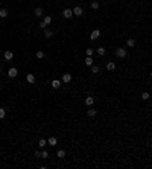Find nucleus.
Here are the masks:
<instances>
[{
	"label": "nucleus",
	"mask_w": 152,
	"mask_h": 169,
	"mask_svg": "<svg viewBox=\"0 0 152 169\" xmlns=\"http://www.w3.org/2000/svg\"><path fill=\"white\" fill-rule=\"evenodd\" d=\"M116 55H117V58H125L128 55V52L125 47H117L116 49Z\"/></svg>",
	"instance_id": "obj_1"
},
{
	"label": "nucleus",
	"mask_w": 152,
	"mask_h": 169,
	"mask_svg": "<svg viewBox=\"0 0 152 169\" xmlns=\"http://www.w3.org/2000/svg\"><path fill=\"white\" fill-rule=\"evenodd\" d=\"M62 15H64V18H72V17H73V9L66 8V9L62 11Z\"/></svg>",
	"instance_id": "obj_2"
},
{
	"label": "nucleus",
	"mask_w": 152,
	"mask_h": 169,
	"mask_svg": "<svg viewBox=\"0 0 152 169\" xmlns=\"http://www.w3.org/2000/svg\"><path fill=\"white\" fill-rule=\"evenodd\" d=\"M82 14H84V9L81 8V6H75V9H73V15H76V17H81Z\"/></svg>",
	"instance_id": "obj_3"
},
{
	"label": "nucleus",
	"mask_w": 152,
	"mask_h": 169,
	"mask_svg": "<svg viewBox=\"0 0 152 169\" xmlns=\"http://www.w3.org/2000/svg\"><path fill=\"white\" fill-rule=\"evenodd\" d=\"M17 75H18V70L15 69V67H11V69L8 70V76H9V78H15Z\"/></svg>",
	"instance_id": "obj_4"
},
{
	"label": "nucleus",
	"mask_w": 152,
	"mask_h": 169,
	"mask_svg": "<svg viewBox=\"0 0 152 169\" xmlns=\"http://www.w3.org/2000/svg\"><path fill=\"white\" fill-rule=\"evenodd\" d=\"M99 37H101V31H99V29H94V31L91 32V35H90V38H91V40H97Z\"/></svg>",
	"instance_id": "obj_5"
},
{
	"label": "nucleus",
	"mask_w": 152,
	"mask_h": 169,
	"mask_svg": "<svg viewBox=\"0 0 152 169\" xmlns=\"http://www.w3.org/2000/svg\"><path fill=\"white\" fill-rule=\"evenodd\" d=\"M26 81H27L29 84H35V81H37V79H35V75L27 73V75H26Z\"/></svg>",
	"instance_id": "obj_6"
},
{
	"label": "nucleus",
	"mask_w": 152,
	"mask_h": 169,
	"mask_svg": "<svg viewBox=\"0 0 152 169\" xmlns=\"http://www.w3.org/2000/svg\"><path fill=\"white\" fill-rule=\"evenodd\" d=\"M84 102H85L87 107H91L93 104H94V97H93V96H88V97H85V101H84Z\"/></svg>",
	"instance_id": "obj_7"
},
{
	"label": "nucleus",
	"mask_w": 152,
	"mask_h": 169,
	"mask_svg": "<svg viewBox=\"0 0 152 169\" xmlns=\"http://www.w3.org/2000/svg\"><path fill=\"white\" fill-rule=\"evenodd\" d=\"M84 63H85V66H87V67H91L93 64H94V60H93L91 56H87V58H85V61H84Z\"/></svg>",
	"instance_id": "obj_8"
},
{
	"label": "nucleus",
	"mask_w": 152,
	"mask_h": 169,
	"mask_svg": "<svg viewBox=\"0 0 152 169\" xmlns=\"http://www.w3.org/2000/svg\"><path fill=\"white\" fill-rule=\"evenodd\" d=\"M70 81H72V75L70 73H64L62 75V82L67 84V82H70Z\"/></svg>",
	"instance_id": "obj_9"
},
{
	"label": "nucleus",
	"mask_w": 152,
	"mask_h": 169,
	"mask_svg": "<svg viewBox=\"0 0 152 169\" xmlns=\"http://www.w3.org/2000/svg\"><path fill=\"white\" fill-rule=\"evenodd\" d=\"M106 70H108V72H114L116 70V64L113 63V61H109V63L106 64Z\"/></svg>",
	"instance_id": "obj_10"
},
{
	"label": "nucleus",
	"mask_w": 152,
	"mask_h": 169,
	"mask_svg": "<svg viewBox=\"0 0 152 169\" xmlns=\"http://www.w3.org/2000/svg\"><path fill=\"white\" fill-rule=\"evenodd\" d=\"M59 87H61V81H58V79H53V81H52V89L56 90V89H59Z\"/></svg>",
	"instance_id": "obj_11"
},
{
	"label": "nucleus",
	"mask_w": 152,
	"mask_h": 169,
	"mask_svg": "<svg viewBox=\"0 0 152 169\" xmlns=\"http://www.w3.org/2000/svg\"><path fill=\"white\" fill-rule=\"evenodd\" d=\"M12 56H14V53H12L11 50H6V52H5V60H6V61H11Z\"/></svg>",
	"instance_id": "obj_12"
},
{
	"label": "nucleus",
	"mask_w": 152,
	"mask_h": 169,
	"mask_svg": "<svg viewBox=\"0 0 152 169\" xmlns=\"http://www.w3.org/2000/svg\"><path fill=\"white\" fill-rule=\"evenodd\" d=\"M34 14H35V17H41L43 15V8H37L34 11Z\"/></svg>",
	"instance_id": "obj_13"
},
{
	"label": "nucleus",
	"mask_w": 152,
	"mask_h": 169,
	"mask_svg": "<svg viewBox=\"0 0 152 169\" xmlns=\"http://www.w3.org/2000/svg\"><path fill=\"white\" fill-rule=\"evenodd\" d=\"M47 143H49L50 146H55V145H56V143H58V140H56V137H50V139H49V140H47Z\"/></svg>",
	"instance_id": "obj_14"
},
{
	"label": "nucleus",
	"mask_w": 152,
	"mask_h": 169,
	"mask_svg": "<svg viewBox=\"0 0 152 169\" xmlns=\"http://www.w3.org/2000/svg\"><path fill=\"white\" fill-rule=\"evenodd\" d=\"M44 37L46 38H52L53 37V32H52L50 29H46V31H44Z\"/></svg>",
	"instance_id": "obj_15"
},
{
	"label": "nucleus",
	"mask_w": 152,
	"mask_h": 169,
	"mask_svg": "<svg viewBox=\"0 0 152 169\" xmlns=\"http://www.w3.org/2000/svg\"><path fill=\"white\" fill-rule=\"evenodd\" d=\"M43 23L46 24V26L50 24V23H52V17H50V15H46V17H44V20H43Z\"/></svg>",
	"instance_id": "obj_16"
},
{
	"label": "nucleus",
	"mask_w": 152,
	"mask_h": 169,
	"mask_svg": "<svg viewBox=\"0 0 152 169\" xmlns=\"http://www.w3.org/2000/svg\"><path fill=\"white\" fill-rule=\"evenodd\" d=\"M96 52H97V55H99V56H103V55H105V47H97V50H96Z\"/></svg>",
	"instance_id": "obj_17"
},
{
	"label": "nucleus",
	"mask_w": 152,
	"mask_h": 169,
	"mask_svg": "<svg viewBox=\"0 0 152 169\" xmlns=\"http://www.w3.org/2000/svg\"><path fill=\"white\" fill-rule=\"evenodd\" d=\"M35 56H37L38 60H43V58L46 56V55H44V52H43V50H38L37 53H35Z\"/></svg>",
	"instance_id": "obj_18"
},
{
	"label": "nucleus",
	"mask_w": 152,
	"mask_h": 169,
	"mask_svg": "<svg viewBox=\"0 0 152 169\" xmlns=\"http://www.w3.org/2000/svg\"><path fill=\"white\" fill-rule=\"evenodd\" d=\"M56 155H58L59 158H64V157H66V151H64V149H59V151L56 152Z\"/></svg>",
	"instance_id": "obj_19"
},
{
	"label": "nucleus",
	"mask_w": 152,
	"mask_h": 169,
	"mask_svg": "<svg viewBox=\"0 0 152 169\" xmlns=\"http://www.w3.org/2000/svg\"><path fill=\"white\" fill-rule=\"evenodd\" d=\"M126 44H128V47H134L135 46V40H134V38H129Z\"/></svg>",
	"instance_id": "obj_20"
},
{
	"label": "nucleus",
	"mask_w": 152,
	"mask_h": 169,
	"mask_svg": "<svg viewBox=\"0 0 152 169\" xmlns=\"http://www.w3.org/2000/svg\"><path fill=\"white\" fill-rule=\"evenodd\" d=\"M0 17H2V18H5V17H8V11H6V9H5V8H3V9H0Z\"/></svg>",
	"instance_id": "obj_21"
},
{
	"label": "nucleus",
	"mask_w": 152,
	"mask_h": 169,
	"mask_svg": "<svg viewBox=\"0 0 152 169\" xmlns=\"http://www.w3.org/2000/svg\"><path fill=\"white\" fill-rule=\"evenodd\" d=\"M87 114H88L90 117H94V116H96V110H91V108H90L88 111H87Z\"/></svg>",
	"instance_id": "obj_22"
},
{
	"label": "nucleus",
	"mask_w": 152,
	"mask_h": 169,
	"mask_svg": "<svg viewBox=\"0 0 152 169\" xmlns=\"http://www.w3.org/2000/svg\"><path fill=\"white\" fill-rule=\"evenodd\" d=\"M46 143H47L46 139H40V148H44V146H46Z\"/></svg>",
	"instance_id": "obj_23"
},
{
	"label": "nucleus",
	"mask_w": 152,
	"mask_h": 169,
	"mask_svg": "<svg viewBox=\"0 0 152 169\" xmlns=\"http://www.w3.org/2000/svg\"><path fill=\"white\" fill-rule=\"evenodd\" d=\"M91 73H99V67L93 64V66H91Z\"/></svg>",
	"instance_id": "obj_24"
},
{
	"label": "nucleus",
	"mask_w": 152,
	"mask_h": 169,
	"mask_svg": "<svg viewBox=\"0 0 152 169\" xmlns=\"http://www.w3.org/2000/svg\"><path fill=\"white\" fill-rule=\"evenodd\" d=\"M141 99H143V101H148V99H149V93H146V92L141 93Z\"/></svg>",
	"instance_id": "obj_25"
},
{
	"label": "nucleus",
	"mask_w": 152,
	"mask_h": 169,
	"mask_svg": "<svg viewBox=\"0 0 152 169\" xmlns=\"http://www.w3.org/2000/svg\"><path fill=\"white\" fill-rule=\"evenodd\" d=\"M6 116V110L5 108H0V119H3Z\"/></svg>",
	"instance_id": "obj_26"
},
{
	"label": "nucleus",
	"mask_w": 152,
	"mask_h": 169,
	"mask_svg": "<svg viewBox=\"0 0 152 169\" xmlns=\"http://www.w3.org/2000/svg\"><path fill=\"white\" fill-rule=\"evenodd\" d=\"M91 9H94V11H96V9H99V3L97 2H93L91 3Z\"/></svg>",
	"instance_id": "obj_27"
},
{
	"label": "nucleus",
	"mask_w": 152,
	"mask_h": 169,
	"mask_svg": "<svg viewBox=\"0 0 152 169\" xmlns=\"http://www.w3.org/2000/svg\"><path fill=\"white\" fill-rule=\"evenodd\" d=\"M85 55L87 56H91L93 55V49H85Z\"/></svg>",
	"instance_id": "obj_28"
},
{
	"label": "nucleus",
	"mask_w": 152,
	"mask_h": 169,
	"mask_svg": "<svg viewBox=\"0 0 152 169\" xmlns=\"http://www.w3.org/2000/svg\"><path fill=\"white\" fill-rule=\"evenodd\" d=\"M41 158H49V152L43 151V152H41Z\"/></svg>",
	"instance_id": "obj_29"
},
{
	"label": "nucleus",
	"mask_w": 152,
	"mask_h": 169,
	"mask_svg": "<svg viewBox=\"0 0 152 169\" xmlns=\"http://www.w3.org/2000/svg\"><path fill=\"white\" fill-rule=\"evenodd\" d=\"M35 157L40 158V157H41V152H40V151H35Z\"/></svg>",
	"instance_id": "obj_30"
},
{
	"label": "nucleus",
	"mask_w": 152,
	"mask_h": 169,
	"mask_svg": "<svg viewBox=\"0 0 152 169\" xmlns=\"http://www.w3.org/2000/svg\"><path fill=\"white\" fill-rule=\"evenodd\" d=\"M151 76H152V72H151Z\"/></svg>",
	"instance_id": "obj_31"
}]
</instances>
